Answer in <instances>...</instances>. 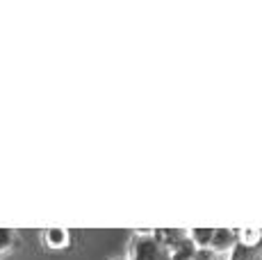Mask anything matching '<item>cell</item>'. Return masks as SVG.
Listing matches in <instances>:
<instances>
[{
	"instance_id": "cell-1",
	"label": "cell",
	"mask_w": 262,
	"mask_h": 260,
	"mask_svg": "<svg viewBox=\"0 0 262 260\" xmlns=\"http://www.w3.org/2000/svg\"><path fill=\"white\" fill-rule=\"evenodd\" d=\"M128 260H171V253L164 244L160 228L155 231H135L130 240Z\"/></svg>"
},
{
	"instance_id": "cell-2",
	"label": "cell",
	"mask_w": 262,
	"mask_h": 260,
	"mask_svg": "<svg viewBox=\"0 0 262 260\" xmlns=\"http://www.w3.org/2000/svg\"><path fill=\"white\" fill-rule=\"evenodd\" d=\"M262 256V228H237V244L226 260H258Z\"/></svg>"
},
{
	"instance_id": "cell-4",
	"label": "cell",
	"mask_w": 262,
	"mask_h": 260,
	"mask_svg": "<svg viewBox=\"0 0 262 260\" xmlns=\"http://www.w3.org/2000/svg\"><path fill=\"white\" fill-rule=\"evenodd\" d=\"M235 244H237V228H214V240H212L210 251L226 253L228 256Z\"/></svg>"
},
{
	"instance_id": "cell-6",
	"label": "cell",
	"mask_w": 262,
	"mask_h": 260,
	"mask_svg": "<svg viewBox=\"0 0 262 260\" xmlns=\"http://www.w3.org/2000/svg\"><path fill=\"white\" fill-rule=\"evenodd\" d=\"M18 244V233L14 228H3L0 226V256L7 253L9 249H14Z\"/></svg>"
},
{
	"instance_id": "cell-7",
	"label": "cell",
	"mask_w": 262,
	"mask_h": 260,
	"mask_svg": "<svg viewBox=\"0 0 262 260\" xmlns=\"http://www.w3.org/2000/svg\"><path fill=\"white\" fill-rule=\"evenodd\" d=\"M112 260H121V258H112Z\"/></svg>"
},
{
	"instance_id": "cell-3",
	"label": "cell",
	"mask_w": 262,
	"mask_h": 260,
	"mask_svg": "<svg viewBox=\"0 0 262 260\" xmlns=\"http://www.w3.org/2000/svg\"><path fill=\"white\" fill-rule=\"evenodd\" d=\"M39 240H41L43 249L50 253H62L73 247V231L62 226H50L39 231Z\"/></svg>"
},
{
	"instance_id": "cell-5",
	"label": "cell",
	"mask_w": 262,
	"mask_h": 260,
	"mask_svg": "<svg viewBox=\"0 0 262 260\" xmlns=\"http://www.w3.org/2000/svg\"><path fill=\"white\" fill-rule=\"evenodd\" d=\"M187 235L199 251H205V249L212 247L214 228H187Z\"/></svg>"
}]
</instances>
